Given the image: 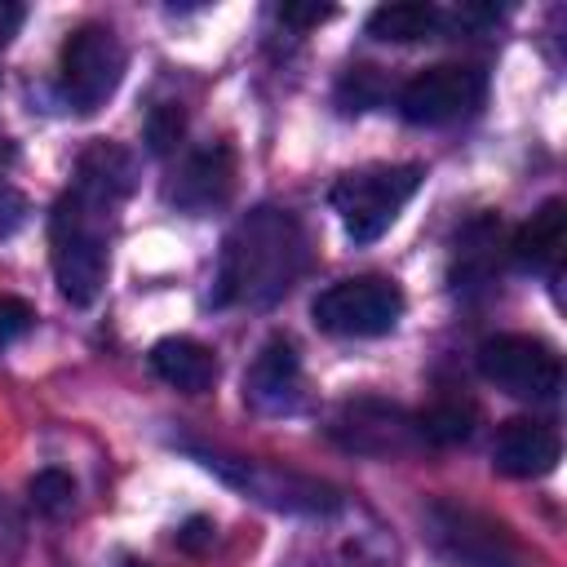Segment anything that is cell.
Returning a JSON list of instances; mask_svg holds the SVG:
<instances>
[{
  "instance_id": "1",
  "label": "cell",
  "mask_w": 567,
  "mask_h": 567,
  "mask_svg": "<svg viewBox=\"0 0 567 567\" xmlns=\"http://www.w3.org/2000/svg\"><path fill=\"white\" fill-rule=\"evenodd\" d=\"M306 270L301 221L284 208H252L221 244L217 306H275Z\"/></svg>"
},
{
  "instance_id": "2",
  "label": "cell",
  "mask_w": 567,
  "mask_h": 567,
  "mask_svg": "<svg viewBox=\"0 0 567 567\" xmlns=\"http://www.w3.org/2000/svg\"><path fill=\"white\" fill-rule=\"evenodd\" d=\"M111 217L115 208L84 195V190H66L53 204L49 217V248H53V279L58 292L71 306H89L97 301L102 284H106V266H111Z\"/></svg>"
},
{
  "instance_id": "3",
  "label": "cell",
  "mask_w": 567,
  "mask_h": 567,
  "mask_svg": "<svg viewBox=\"0 0 567 567\" xmlns=\"http://www.w3.org/2000/svg\"><path fill=\"white\" fill-rule=\"evenodd\" d=\"M425 168L421 164H372V168H354L332 186V208L341 213V226L354 244H372L381 239L394 217L403 213V204L416 195Z\"/></svg>"
},
{
  "instance_id": "4",
  "label": "cell",
  "mask_w": 567,
  "mask_h": 567,
  "mask_svg": "<svg viewBox=\"0 0 567 567\" xmlns=\"http://www.w3.org/2000/svg\"><path fill=\"white\" fill-rule=\"evenodd\" d=\"M425 536L456 567H523L514 532L461 501H434L425 509Z\"/></svg>"
},
{
  "instance_id": "5",
  "label": "cell",
  "mask_w": 567,
  "mask_h": 567,
  "mask_svg": "<svg viewBox=\"0 0 567 567\" xmlns=\"http://www.w3.org/2000/svg\"><path fill=\"white\" fill-rule=\"evenodd\" d=\"M124 80V44L111 27L84 22L62 40V62H58V89L62 102L80 115H93L106 106V97Z\"/></svg>"
},
{
  "instance_id": "6",
  "label": "cell",
  "mask_w": 567,
  "mask_h": 567,
  "mask_svg": "<svg viewBox=\"0 0 567 567\" xmlns=\"http://www.w3.org/2000/svg\"><path fill=\"white\" fill-rule=\"evenodd\" d=\"M310 315L332 337H385L403 315V292L394 279L359 275V279L328 284L315 297Z\"/></svg>"
},
{
  "instance_id": "7",
  "label": "cell",
  "mask_w": 567,
  "mask_h": 567,
  "mask_svg": "<svg viewBox=\"0 0 567 567\" xmlns=\"http://www.w3.org/2000/svg\"><path fill=\"white\" fill-rule=\"evenodd\" d=\"M478 372L514 399H554L563 390V359L540 337L501 332L478 346Z\"/></svg>"
},
{
  "instance_id": "8",
  "label": "cell",
  "mask_w": 567,
  "mask_h": 567,
  "mask_svg": "<svg viewBox=\"0 0 567 567\" xmlns=\"http://www.w3.org/2000/svg\"><path fill=\"white\" fill-rule=\"evenodd\" d=\"M487 93V75L470 62H439L416 71L399 89V111L408 124H452L470 111H478Z\"/></svg>"
},
{
  "instance_id": "9",
  "label": "cell",
  "mask_w": 567,
  "mask_h": 567,
  "mask_svg": "<svg viewBox=\"0 0 567 567\" xmlns=\"http://www.w3.org/2000/svg\"><path fill=\"white\" fill-rule=\"evenodd\" d=\"M332 439L346 452H363V456H399L421 443L416 416H408L385 399H350L332 421Z\"/></svg>"
},
{
  "instance_id": "10",
  "label": "cell",
  "mask_w": 567,
  "mask_h": 567,
  "mask_svg": "<svg viewBox=\"0 0 567 567\" xmlns=\"http://www.w3.org/2000/svg\"><path fill=\"white\" fill-rule=\"evenodd\" d=\"M230 186H235V155L226 142H213V146L190 151L177 164V173L168 182V199L186 213H208L230 199Z\"/></svg>"
},
{
  "instance_id": "11",
  "label": "cell",
  "mask_w": 567,
  "mask_h": 567,
  "mask_svg": "<svg viewBox=\"0 0 567 567\" xmlns=\"http://www.w3.org/2000/svg\"><path fill=\"white\" fill-rule=\"evenodd\" d=\"M558 456H563L558 430L545 421H532V416L505 421L496 430V443H492V465L505 478H540L558 465Z\"/></svg>"
},
{
  "instance_id": "12",
  "label": "cell",
  "mask_w": 567,
  "mask_h": 567,
  "mask_svg": "<svg viewBox=\"0 0 567 567\" xmlns=\"http://www.w3.org/2000/svg\"><path fill=\"white\" fill-rule=\"evenodd\" d=\"M244 394L252 408L261 412H288L297 408V394H301V359H297V346L288 337H275L257 350L248 377H244Z\"/></svg>"
},
{
  "instance_id": "13",
  "label": "cell",
  "mask_w": 567,
  "mask_h": 567,
  "mask_svg": "<svg viewBox=\"0 0 567 567\" xmlns=\"http://www.w3.org/2000/svg\"><path fill=\"white\" fill-rule=\"evenodd\" d=\"M71 186L84 190V195H93V199H102V204H111V208H120V199H128L133 186H137V164H133V155L124 146L93 142V146L80 151L75 182Z\"/></svg>"
},
{
  "instance_id": "14",
  "label": "cell",
  "mask_w": 567,
  "mask_h": 567,
  "mask_svg": "<svg viewBox=\"0 0 567 567\" xmlns=\"http://www.w3.org/2000/svg\"><path fill=\"white\" fill-rule=\"evenodd\" d=\"M563 252H567V204L545 199L532 213V221L514 235V261L536 275H558Z\"/></svg>"
},
{
  "instance_id": "15",
  "label": "cell",
  "mask_w": 567,
  "mask_h": 567,
  "mask_svg": "<svg viewBox=\"0 0 567 567\" xmlns=\"http://www.w3.org/2000/svg\"><path fill=\"white\" fill-rule=\"evenodd\" d=\"M151 368H155V377L164 381V385H173V390H182V394H204V390H213V381H217V354L208 350V346H199V341H190V337H164V341H155V350H151Z\"/></svg>"
},
{
  "instance_id": "16",
  "label": "cell",
  "mask_w": 567,
  "mask_h": 567,
  "mask_svg": "<svg viewBox=\"0 0 567 567\" xmlns=\"http://www.w3.org/2000/svg\"><path fill=\"white\" fill-rule=\"evenodd\" d=\"M443 9L421 4V0H399V4H381L368 13V35L372 40H390V44H412V40H430L443 31Z\"/></svg>"
},
{
  "instance_id": "17",
  "label": "cell",
  "mask_w": 567,
  "mask_h": 567,
  "mask_svg": "<svg viewBox=\"0 0 567 567\" xmlns=\"http://www.w3.org/2000/svg\"><path fill=\"white\" fill-rule=\"evenodd\" d=\"M470 430H474V408H470V403H456V399H443V403H434L430 412L416 416V434H421V443H439V447H447V443L470 439Z\"/></svg>"
},
{
  "instance_id": "18",
  "label": "cell",
  "mask_w": 567,
  "mask_h": 567,
  "mask_svg": "<svg viewBox=\"0 0 567 567\" xmlns=\"http://www.w3.org/2000/svg\"><path fill=\"white\" fill-rule=\"evenodd\" d=\"M27 496H31V505H35L40 514L58 518V514H66V509L75 505V483H71V474H62V470H40V474L27 483Z\"/></svg>"
},
{
  "instance_id": "19",
  "label": "cell",
  "mask_w": 567,
  "mask_h": 567,
  "mask_svg": "<svg viewBox=\"0 0 567 567\" xmlns=\"http://www.w3.org/2000/svg\"><path fill=\"white\" fill-rule=\"evenodd\" d=\"M182 133H186V115H182V106L159 102V106L146 115V146H151L155 155H168V151L182 142Z\"/></svg>"
},
{
  "instance_id": "20",
  "label": "cell",
  "mask_w": 567,
  "mask_h": 567,
  "mask_svg": "<svg viewBox=\"0 0 567 567\" xmlns=\"http://www.w3.org/2000/svg\"><path fill=\"white\" fill-rule=\"evenodd\" d=\"M381 97V75H377V66H350V75L341 80V102H346V111H363V106H372Z\"/></svg>"
},
{
  "instance_id": "21",
  "label": "cell",
  "mask_w": 567,
  "mask_h": 567,
  "mask_svg": "<svg viewBox=\"0 0 567 567\" xmlns=\"http://www.w3.org/2000/svg\"><path fill=\"white\" fill-rule=\"evenodd\" d=\"M31 323H35L31 301L0 292V346H9V341H18V337H27V332H31Z\"/></svg>"
},
{
  "instance_id": "22",
  "label": "cell",
  "mask_w": 567,
  "mask_h": 567,
  "mask_svg": "<svg viewBox=\"0 0 567 567\" xmlns=\"http://www.w3.org/2000/svg\"><path fill=\"white\" fill-rule=\"evenodd\" d=\"M22 221H27V199H22L9 182H0V239L18 235V230H22Z\"/></svg>"
},
{
  "instance_id": "23",
  "label": "cell",
  "mask_w": 567,
  "mask_h": 567,
  "mask_svg": "<svg viewBox=\"0 0 567 567\" xmlns=\"http://www.w3.org/2000/svg\"><path fill=\"white\" fill-rule=\"evenodd\" d=\"M332 18V4H279V22H288V27H319V22H328Z\"/></svg>"
},
{
  "instance_id": "24",
  "label": "cell",
  "mask_w": 567,
  "mask_h": 567,
  "mask_svg": "<svg viewBox=\"0 0 567 567\" xmlns=\"http://www.w3.org/2000/svg\"><path fill=\"white\" fill-rule=\"evenodd\" d=\"M177 545L190 549V554H199L204 545H213V523L208 518H186V527L177 532Z\"/></svg>"
},
{
  "instance_id": "25",
  "label": "cell",
  "mask_w": 567,
  "mask_h": 567,
  "mask_svg": "<svg viewBox=\"0 0 567 567\" xmlns=\"http://www.w3.org/2000/svg\"><path fill=\"white\" fill-rule=\"evenodd\" d=\"M18 27H22V4H13V0H0V49L18 35Z\"/></svg>"
},
{
  "instance_id": "26",
  "label": "cell",
  "mask_w": 567,
  "mask_h": 567,
  "mask_svg": "<svg viewBox=\"0 0 567 567\" xmlns=\"http://www.w3.org/2000/svg\"><path fill=\"white\" fill-rule=\"evenodd\" d=\"M18 536H22V523H18V514L0 501V554H9V549L18 545Z\"/></svg>"
}]
</instances>
